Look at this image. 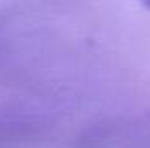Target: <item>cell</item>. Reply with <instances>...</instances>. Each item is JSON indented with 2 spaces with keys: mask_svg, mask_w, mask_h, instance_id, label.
I'll return each instance as SVG.
<instances>
[{
  "mask_svg": "<svg viewBox=\"0 0 150 148\" xmlns=\"http://www.w3.org/2000/svg\"><path fill=\"white\" fill-rule=\"evenodd\" d=\"M142 2H143V4H145V5L150 9V0H142Z\"/></svg>",
  "mask_w": 150,
  "mask_h": 148,
  "instance_id": "1",
  "label": "cell"
}]
</instances>
